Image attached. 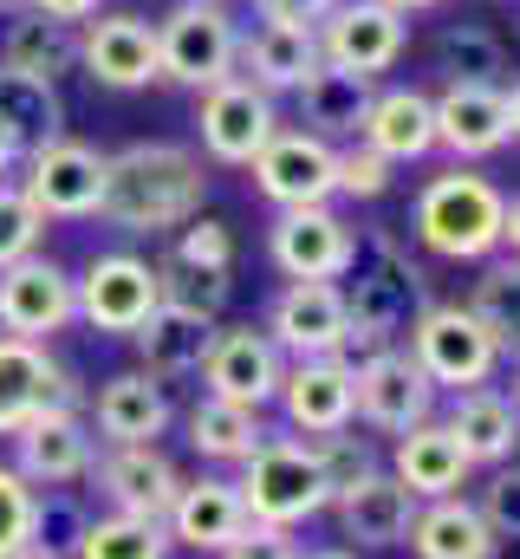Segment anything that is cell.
<instances>
[{"instance_id": "9", "label": "cell", "mask_w": 520, "mask_h": 559, "mask_svg": "<svg viewBox=\"0 0 520 559\" xmlns=\"http://www.w3.org/2000/svg\"><path fill=\"white\" fill-rule=\"evenodd\" d=\"M79 325V280L52 254H26L0 267V332L26 345H52L59 332Z\"/></svg>"}, {"instance_id": "2", "label": "cell", "mask_w": 520, "mask_h": 559, "mask_svg": "<svg viewBox=\"0 0 520 559\" xmlns=\"http://www.w3.org/2000/svg\"><path fill=\"white\" fill-rule=\"evenodd\" d=\"M339 286H345V312H352V338H345L352 365L403 345V332L416 325V312L436 306L423 261L410 254V241L397 228H365L358 235V261H352V274L339 280Z\"/></svg>"}, {"instance_id": "39", "label": "cell", "mask_w": 520, "mask_h": 559, "mask_svg": "<svg viewBox=\"0 0 520 559\" xmlns=\"http://www.w3.org/2000/svg\"><path fill=\"white\" fill-rule=\"evenodd\" d=\"M312 455H319V475H326V495L339 501V495H352V488H365L378 468H385V455H378V442L352 423V429H332V436H312Z\"/></svg>"}, {"instance_id": "32", "label": "cell", "mask_w": 520, "mask_h": 559, "mask_svg": "<svg viewBox=\"0 0 520 559\" xmlns=\"http://www.w3.org/2000/svg\"><path fill=\"white\" fill-rule=\"evenodd\" d=\"M416 559H495L501 540L495 527L482 521V508L469 495H442V501H423L416 521H410V540H403Z\"/></svg>"}, {"instance_id": "34", "label": "cell", "mask_w": 520, "mask_h": 559, "mask_svg": "<svg viewBox=\"0 0 520 559\" xmlns=\"http://www.w3.org/2000/svg\"><path fill=\"white\" fill-rule=\"evenodd\" d=\"M0 66L59 85L66 72H79V33L59 26V20H46V13H13L0 26Z\"/></svg>"}, {"instance_id": "55", "label": "cell", "mask_w": 520, "mask_h": 559, "mask_svg": "<svg viewBox=\"0 0 520 559\" xmlns=\"http://www.w3.org/2000/svg\"><path fill=\"white\" fill-rule=\"evenodd\" d=\"M13 13H26V0H0V20H13Z\"/></svg>"}, {"instance_id": "25", "label": "cell", "mask_w": 520, "mask_h": 559, "mask_svg": "<svg viewBox=\"0 0 520 559\" xmlns=\"http://www.w3.org/2000/svg\"><path fill=\"white\" fill-rule=\"evenodd\" d=\"M390 475L416 495V501H442V495H462L469 488V475H475V462H469V449L456 442V429L442 417L416 423V429H403L397 442H390Z\"/></svg>"}, {"instance_id": "51", "label": "cell", "mask_w": 520, "mask_h": 559, "mask_svg": "<svg viewBox=\"0 0 520 559\" xmlns=\"http://www.w3.org/2000/svg\"><path fill=\"white\" fill-rule=\"evenodd\" d=\"M7 559H66V554H59V547H46V540H26L20 554H7Z\"/></svg>"}, {"instance_id": "23", "label": "cell", "mask_w": 520, "mask_h": 559, "mask_svg": "<svg viewBox=\"0 0 520 559\" xmlns=\"http://www.w3.org/2000/svg\"><path fill=\"white\" fill-rule=\"evenodd\" d=\"M248 501H241V488H235V475L228 468H215V475H182V495H176V508H169V547H189V554H228L241 534H248Z\"/></svg>"}, {"instance_id": "8", "label": "cell", "mask_w": 520, "mask_h": 559, "mask_svg": "<svg viewBox=\"0 0 520 559\" xmlns=\"http://www.w3.org/2000/svg\"><path fill=\"white\" fill-rule=\"evenodd\" d=\"M20 163H26L20 189L33 195V209L46 222H92L98 215V202H105V150H92L85 138L66 131V138L26 150Z\"/></svg>"}, {"instance_id": "24", "label": "cell", "mask_w": 520, "mask_h": 559, "mask_svg": "<svg viewBox=\"0 0 520 559\" xmlns=\"http://www.w3.org/2000/svg\"><path fill=\"white\" fill-rule=\"evenodd\" d=\"M85 423L98 442H163L176 404H169V384H156L150 371H111L105 384H92Z\"/></svg>"}, {"instance_id": "52", "label": "cell", "mask_w": 520, "mask_h": 559, "mask_svg": "<svg viewBox=\"0 0 520 559\" xmlns=\"http://www.w3.org/2000/svg\"><path fill=\"white\" fill-rule=\"evenodd\" d=\"M385 7H397V13H429V7H442V0H385Z\"/></svg>"}, {"instance_id": "41", "label": "cell", "mask_w": 520, "mask_h": 559, "mask_svg": "<svg viewBox=\"0 0 520 559\" xmlns=\"http://www.w3.org/2000/svg\"><path fill=\"white\" fill-rule=\"evenodd\" d=\"M169 261H182V267H196V274H228L235 280V228L215 222V215H196V222L176 228Z\"/></svg>"}, {"instance_id": "43", "label": "cell", "mask_w": 520, "mask_h": 559, "mask_svg": "<svg viewBox=\"0 0 520 559\" xmlns=\"http://www.w3.org/2000/svg\"><path fill=\"white\" fill-rule=\"evenodd\" d=\"M26 540H39V488L13 462H0V559L20 554Z\"/></svg>"}, {"instance_id": "13", "label": "cell", "mask_w": 520, "mask_h": 559, "mask_svg": "<svg viewBox=\"0 0 520 559\" xmlns=\"http://www.w3.org/2000/svg\"><path fill=\"white\" fill-rule=\"evenodd\" d=\"M260 332L286 352V365L293 358H345V338H352L345 286L339 280H286L273 293Z\"/></svg>"}, {"instance_id": "47", "label": "cell", "mask_w": 520, "mask_h": 559, "mask_svg": "<svg viewBox=\"0 0 520 559\" xmlns=\"http://www.w3.org/2000/svg\"><path fill=\"white\" fill-rule=\"evenodd\" d=\"M26 13H46V20H59V26H85V20H98L105 13V0H26Z\"/></svg>"}, {"instance_id": "1", "label": "cell", "mask_w": 520, "mask_h": 559, "mask_svg": "<svg viewBox=\"0 0 520 559\" xmlns=\"http://www.w3.org/2000/svg\"><path fill=\"white\" fill-rule=\"evenodd\" d=\"M202 209H209V163H202V150L150 138L105 156L98 222H111L118 235H176Z\"/></svg>"}, {"instance_id": "54", "label": "cell", "mask_w": 520, "mask_h": 559, "mask_svg": "<svg viewBox=\"0 0 520 559\" xmlns=\"http://www.w3.org/2000/svg\"><path fill=\"white\" fill-rule=\"evenodd\" d=\"M508 124H515V138H520V79H515V92H508Z\"/></svg>"}, {"instance_id": "53", "label": "cell", "mask_w": 520, "mask_h": 559, "mask_svg": "<svg viewBox=\"0 0 520 559\" xmlns=\"http://www.w3.org/2000/svg\"><path fill=\"white\" fill-rule=\"evenodd\" d=\"M299 559H358L352 547H319V554H299Z\"/></svg>"}, {"instance_id": "20", "label": "cell", "mask_w": 520, "mask_h": 559, "mask_svg": "<svg viewBox=\"0 0 520 559\" xmlns=\"http://www.w3.org/2000/svg\"><path fill=\"white\" fill-rule=\"evenodd\" d=\"M7 442H13V468L33 488H79L92 475V455H98V436H92L85 411H39Z\"/></svg>"}, {"instance_id": "16", "label": "cell", "mask_w": 520, "mask_h": 559, "mask_svg": "<svg viewBox=\"0 0 520 559\" xmlns=\"http://www.w3.org/2000/svg\"><path fill=\"white\" fill-rule=\"evenodd\" d=\"M358 371V411H352V423L365 429V436H403V429H416V423L436 417V384L416 371V358L403 352V345H390V352H378V358H365V365H352Z\"/></svg>"}, {"instance_id": "15", "label": "cell", "mask_w": 520, "mask_h": 559, "mask_svg": "<svg viewBox=\"0 0 520 559\" xmlns=\"http://www.w3.org/2000/svg\"><path fill=\"white\" fill-rule=\"evenodd\" d=\"M248 169H255L260 202H273V209H319V202H339V143L312 138V131H286V124H280Z\"/></svg>"}, {"instance_id": "12", "label": "cell", "mask_w": 520, "mask_h": 559, "mask_svg": "<svg viewBox=\"0 0 520 559\" xmlns=\"http://www.w3.org/2000/svg\"><path fill=\"white\" fill-rule=\"evenodd\" d=\"M98 501L111 514H137V521H169L176 495H182V468L169 462L163 442H105L92 455V475Z\"/></svg>"}, {"instance_id": "17", "label": "cell", "mask_w": 520, "mask_h": 559, "mask_svg": "<svg viewBox=\"0 0 520 559\" xmlns=\"http://www.w3.org/2000/svg\"><path fill=\"white\" fill-rule=\"evenodd\" d=\"M79 72L105 92H150L156 85V20L105 7L79 26Z\"/></svg>"}, {"instance_id": "46", "label": "cell", "mask_w": 520, "mask_h": 559, "mask_svg": "<svg viewBox=\"0 0 520 559\" xmlns=\"http://www.w3.org/2000/svg\"><path fill=\"white\" fill-rule=\"evenodd\" d=\"M222 559H299V540H293V527L248 521V534H241V540H235Z\"/></svg>"}, {"instance_id": "40", "label": "cell", "mask_w": 520, "mask_h": 559, "mask_svg": "<svg viewBox=\"0 0 520 559\" xmlns=\"http://www.w3.org/2000/svg\"><path fill=\"white\" fill-rule=\"evenodd\" d=\"M156 293H163V306H176V312H196V319H215L222 325V312H228V293H235V280L228 274H196V267H182V261H156Z\"/></svg>"}, {"instance_id": "37", "label": "cell", "mask_w": 520, "mask_h": 559, "mask_svg": "<svg viewBox=\"0 0 520 559\" xmlns=\"http://www.w3.org/2000/svg\"><path fill=\"white\" fill-rule=\"evenodd\" d=\"M436 72L449 79H475V85H501L508 72V39L482 20H449L436 33Z\"/></svg>"}, {"instance_id": "49", "label": "cell", "mask_w": 520, "mask_h": 559, "mask_svg": "<svg viewBox=\"0 0 520 559\" xmlns=\"http://www.w3.org/2000/svg\"><path fill=\"white\" fill-rule=\"evenodd\" d=\"M501 254L520 261V195H508V215H501Z\"/></svg>"}, {"instance_id": "38", "label": "cell", "mask_w": 520, "mask_h": 559, "mask_svg": "<svg viewBox=\"0 0 520 559\" xmlns=\"http://www.w3.org/2000/svg\"><path fill=\"white\" fill-rule=\"evenodd\" d=\"M488 332H495V345L520 358V261L515 254H495V261H482V274L469 286V299H462Z\"/></svg>"}, {"instance_id": "57", "label": "cell", "mask_w": 520, "mask_h": 559, "mask_svg": "<svg viewBox=\"0 0 520 559\" xmlns=\"http://www.w3.org/2000/svg\"><path fill=\"white\" fill-rule=\"evenodd\" d=\"M202 7H235V0H202Z\"/></svg>"}, {"instance_id": "44", "label": "cell", "mask_w": 520, "mask_h": 559, "mask_svg": "<svg viewBox=\"0 0 520 559\" xmlns=\"http://www.w3.org/2000/svg\"><path fill=\"white\" fill-rule=\"evenodd\" d=\"M397 176V163H385L371 143H339V195L345 202H378Z\"/></svg>"}, {"instance_id": "26", "label": "cell", "mask_w": 520, "mask_h": 559, "mask_svg": "<svg viewBox=\"0 0 520 559\" xmlns=\"http://www.w3.org/2000/svg\"><path fill=\"white\" fill-rule=\"evenodd\" d=\"M416 508H423V501H416L390 468H378L365 488H352V495H339V501H332L339 534L352 540V554H358V547H365V554H390V547H403V540H410Z\"/></svg>"}, {"instance_id": "27", "label": "cell", "mask_w": 520, "mask_h": 559, "mask_svg": "<svg viewBox=\"0 0 520 559\" xmlns=\"http://www.w3.org/2000/svg\"><path fill=\"white\" fill-rule=\"evenodd\" d=\"M319 66V20H267L255 33H241V79H255L260 92H299L306 72Z\"/></svg>"}, {"instance_id": "42", "label": "cell", "mask_w": 520, "mask_h": 559, "mask_svg": "<svg viewBox=\"0 0 520 559\" xmlns=\"http://www.w3.org/2000/svg\"><path fill=\"white\" fill-rule=\"evenodd\" d=\"M39 248H46V215L33 209V195L20 182H0V267H13Z\"/></svg>"}, {"instance_id": "56", "label": "cell", "mask_w": 520, "mask_h": 559, "mask_svg": "<svg viewBox=\"0 0 520 559\" xmlns=\"http://www.w3.org/2000/svg\"><path fill=\"white\" fill-rule=\"evenodd\" d=\"M508 397H515V411H520V358H515V391H508Z\"/></svg>"}, {"instance_id": "58", "label": "cell", "mask_w": 520, "mask_h": 559, "mask_svg": "<svg viewBox=\"0 0 520 559\" xmlns=\"http://www.w3.org/2000/svg\"><path fill=\"white\" fill-rule=\"evenodd\" d=\"M515 33H520V26H515Z\"/></svg>"}, {"instance_id": "29", "label": "cell", "mask_w": 520, "mask_h": 559, "mask_svg": "<svg viewBox=\"0 0 520 559\" xmlns=\"http://www.w3.org/2000/svg\"><path fill=\"white\" fill-rule=\"evenodd\" d=\"M293 98H299V131H312V138H326V143H358L365 111L378 98V79H358V72H339V66L319 59Z\"/></svg>"}, {"instance_id": "35", "label": "cell", "mask_w": 520, "mask_h": 559, "mask_svg": "<svg viewBox=\"0 0 520 559\" xmlns=\"http://www.w3.org/2000/svg\"><path fill=\"white\" fill-rule=\"evenodd\" d=\"M0 131L20 143V156L52 138H66V98H59V85L0 66Z\"/></svg>"}, {"instance_id": "22", "label": "cell", "mask_w": 520, "mask_h": 559, "mask_svg": "<svg viewBox=\"0 0 520 559\" xmlns=\"http://www.w3.org/2000/svg\"><path fill=\"white\" fill-rule=\"evenodd\" d=\"M273 404H280V417H286L293 436L352 429V411H358V371H352V358H293Z\"/></svg>"}, {"instance_id": "33", "label": "cell", "mask_w": 520, "mask_h": 559, "mask_svg": "<svg viewBox=\"0 0 520 559\" xmlns=\"http://www.w3.org/2000/svg\"><path fill=\"white\" fill-rule=\"evenodd\" d=\"M182 436H189V449H196L209 468H241L273 429H267V411L228 404V397H202V404L182 417Z\"/></svg>"}, {"instance_id": "21", "label": "cell", "mask_w": 520, "mask_h": 559, "mask_svg": "<svg viewBox=\"0 0 520 559\" xmlns=\"http://www.w3.org/2000/svg\"><path fill=\"white\" fill-rule=\"evenodd\" d=\"M436 98V150H449V163H482L495 150L515 143L508 124V85H475V79H449Z\"/></svg>"}, {"instance_id": "50", "label": "cell", "mask_w": 520, "mask_h": 559, "mask_svg": "<svg viewBox=\"0 0 520 559\" xmlns=\"http://www.w3.org/2000/svg\"><path fill=\"white\" fill-rule=\"evenodd\" d=\"M13 169H20V143L0 131V182H13Z\"/></svg>"}, {"instance_id": "6", "label": "cell", "mask_w": 520, "mask_h": 559, "mask_svg": "<svg viewBox=\"0 0 520 559\" xmlns=\"http://www.w3.org/2000/svg\"><path fill=\"white\" fill-rule=\"evenodd\" d=\"M235 66H241V20H235V7L176 0L156 20V79L163 85L209 92V85L235 79Z\"/></svg>"}, {"instance_id": "36", "label": "cell", "mask_w": 520, "mask_h": 559, "mask_svg": "<svg viewBox=\"0 0 520 559\" xmlns=\"http://www.w3.org/2000/svg\"><path fill=\"white\" fill-rule=\"evenodd\" d=\"M72 559H169V527L163 521H137V514H85Z\"/></svg>"}, {"instance_id": "19", "label": "cell", "mask_w": 520, "mask_h": 559, "mask_svg": "<svg viewBox=\"0 0 520 559\" xmlns=\"http://www.w3.org/2000/svg\"><path fill=\"white\" fill-rule=\"evenodd\" d=\"M85 384L72 365H59L46 345H26V338H7L0 332V436H13L26 417L39 411H85Z\"/></svg>"}, {"instance_id": "45", "label": "cell", "mask_w": 520, "mask_h": 559, "mask_svg": "<svg viewBox=\"0 0 520 559\" xmlns=\"http://www.w3.org/2000/svg\"><path fill=\"white\" fill-rule=\"evenodd\" d=\"M482 521L495 527V540H520V468H495L475 495Z\"/></svg>"}, {"instance_id": "31", "label": "cell", "mask_w": 520, "mask_h": 559, "mask_svg": "<svg viewBox=\"0 0 520 559\" xmlns=\"http://www.w3.org/2000/svg\"><path fill=\"white\" fill-rule=\"evenodd\" d=\"M442 423L456 429V442L469 449V462H475V468H508V462L520 455V411H515V397H508V391H495V384L449 397Z\"/></svg>"}, {"instance_id": "28", "label": "cell", "mask_w": 520, "mask_h": 559, "mask_svg": "<svg viewBox=\"0 0 520 559\" xmlns=\"http://www.w3.org/2000/svg\"><path fill=\"white\" fill-rule=\"evenodd\" d=\"M358 143H371L385 163H423V156H436V98L423 92V85H385L378 98H371V111H365V131Z\"/></svg>"}, {"instance_id": "7", "label": "cell", "mask_w": 520, "mask_h": 559, "mask_svg": "<svg viewBox=\"0 0 520 559\" xmlns=\"http://www.w3.org/2000/svg\"><path fill=\"white\" fill-rule=\"evenodd\" d=\"M280 131V111H273V92H260L255 79H222L209 92H196V138L202 156L222 163V169H248L267 138Z\"/></svg>"}, {"instance_id": "5", "label": "cell", "mask_w": 520, "mask_h": 559, "mask_svg": "<svg viewBox=\"0 0 520 559\" xmlns=\"http://www.w3.org/2000/svg\"><path fill=\"white\" fill-rule=\"evenodd\" d=\"M235 488H241V501H248L255 521H267V527H293V534L332 508L326 475H319V455H312V442L293 436V429L260 442L255 455L235 468Z\"/></svg>"}, {"instance_id": "14", "label": "cell", "mask_w": 520, "mask_h": 559, "mask_svg": "<svg viewBox=\"0 0 520 559\" xmlns=\"http://www.w3.org/2000/svg\"><path fill=\"white\" fill-rule=\"evenodd\" d=\"M267 261L286 280H345L352 261H358V228L332 202H319V209H273Z\"/></svg>"}, {"instance_id": "30", "label": "cell", "mask_w": 520, "mask_h": 559, "mask_svg": "<svg viewBox=\"0 0 520 559\" xmlns=\"http://www.w3.org/2000/svg\"><path fill=\"white\" fill-rule=\"evenodd\" d=\"M209 338H215V319H196V312L156 306V312L130 332V345H137V371H150L156 384L196 378L202 358H209Z\"/></svg>"}, {"instance_id": "18", "label": "cell", "mask_w": 520, "mask_h": 559, "mask_svg": "<svg viewBox=\"0 0 520 559\" xmlns=\"http://www.w3.org/2000/svg\"><path fill=\"white\" fill-rule=\"evenodd\" d=\"M202 397H228V404H248L267 411L280 397V378H286V352L260 332V325H215L209 338V358H202Z\"/></svg>"}, {"instance_id": "3", "label": "cell", "mask_w": 520, "mask_h": 559, "mask_svg": "<svg viewBox=\"0 0 520 559\" xmlns=\"http://www.w3.org/2000/svg\"><path fill=\"white\" fill-rule=\"evenodd\" d=\"M501 215H508L501 182L482 176L475 163H449V169H436V176L416 189V202H410V235H416V248H429L436 261H456V267L469 261V267H482V261L501 254Z\"/></svg>"}, {"instance_id": "48", "label": "cell", "mask_w": 520, "mask_h": 559, "mask_svg": "<svg viewBox=\"0 0 520 559\" xmlns=\"http://www.w3.org/2000/svg\"><path fill=\"white\" fill-rule=\"evenodd\" d=\"M326 7H339V0H255V13H267V20H319Z\"/></svg>"}, {"instance_id": "11", "label": "cell", "mask_w": 520, "mask_h": 559, "mask_svg": "<svg viewBox=\"0 0 520 559\" xmlns=\"http://www.w3.org/2000/svg\"><path fill=\"white\" fill-rule=\"evenodd\" d=\"M410 52V13L385 0H339L319 13V59L358 79H385L390 66Z\"/></svg>"}, {"instance_id": "10", "label": "cell", "mask_w": 520, "mask_h": 559, "mask_svg": "<svg viewBox=\"0 0 520 559\" xmlns=\"http://www.w3.org/2000/svg\"><path fill=\"white\" fill-rule=\"evenodd\" d=\"M72 280H79V325H92V332H105V338H130V332L163 306V293H156V261H143V254H130V248L92 254L85 274H72Z\"/></svg>"}, {"instance_id": "4", "label": "cell", "mask_w": 520, "mask_h": 559, "mask_svg": "<svg viewBox=\"0 0 520 559\" xmlns=\"http://www.w3.org/2000/svg\"><path fill=\"white\" fill-rule=\"evenodd\" d=\"M403 352H410V358H416V371H423L436 391H449V397L495 384V371L508 365V352L495 345V332H488L462 299L423 306V312H416V325L403 332Z\"/></svg>"}]
</instances>
